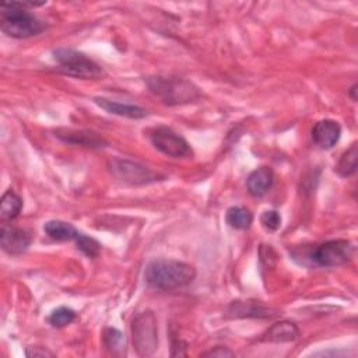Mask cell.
Wrapping results in <instances>:
<instances>
[{"label":"cell","instance_id":"cell-13","mask_svg":"<svg viewBox=\"0 0 358 358\" xmlns=\"http://www.w3.org/2000/svg\"><path fill=\"white\" fill-rule=\"evenodd\" d=\"M273 182H274L273 169L268 166H260L248 176L246 187L253 197H262L271 189Z\"/></svg>","mask_w":358,"mask_h":358},{"label":"cell","instance_id":"cell-21","mask_svg":"<svg viewBox=\"0 0 358 358\" xmlns=\"http://www.w3.org/2000/svg\"><path fill=\"white\" fill-rule=\"evenodd\" d=\"M76 317V312L67 306H60L55 309L49 316V323L55 327H64L70 324Z\"/></svg>","mask_w":358,"mask_h":358},{"label":"cell","instance_id":"cell-24","mask_svg":"<svg viewBox=\"0 0 358 358\" xmlns=\"http://www.w3.org/2000/svg\"><path fill=\"white\" fill-rule=\"evenodd\" d=\"M203 357H220V358H224V357H235V352L228 350L227 347H215L207 352L203 354Z\"/></svg>","mask_w":358,"mask_h":358},{"label":"cell","instance_id":"cell-1","mask_svg":"<svg viewBox=\"0 0 358 358\" xmlns=\"http://www.w3.org/2000/svg\"><path fill=\"white\" fill-rule=\"evenodd\" d=\"M43 3L28 1H3L0 11V28L11 38L22 39L39 35L46 25L34 14L27 11V7L42 6Z\"/></svg>","mask_w":358,"mask_h":358},{"label":"cell","instance_id":"cell-6","mask_svg":"<svg viewBox=\"0 0 358 358\" xmlns=\"http://www.w3.org/2000/svg\"><path fill=\"white\" fill-rule=\"evenodd\" d=\"M354 245L347 239H331L317 245L309 255L313 264L319 267H337L351 260Z\"/></svg>","mask_w":358,"mask_h":358},{"label":"cell","instance_id":"cell-23","mask_svg":"<svg viewBox=\"0 0 358 358\" xmlns=\"http://www.w3.org/2000/svg\"><path fill=\"white\" fill-rule=\"evenodd\" d=\"M260 224L267 231H277L281 225V215L275 210H267L260 215Z\"/></svg>","mask_w":358,"mask_h":358},{"label":"cell","instance_id":"cell-14","mask_svg":"<svg viewBox=\"0 0 358 358\" xmlns=\"http://www.w3.org/2000/svg\"><path fill=\"white\" fill-rule=\"evenodd\" d=\"M298 336H299V329L294 322L281 320L268 327V330L263 334L262 341L289 343L296 340Z\"/></svg>","mask_w":358,"mask_h":358},{"label":"cell","instance_id":"cell-5","mask_svg":"<svg viewBox=\"0 0 358 358\" xmlns=\"http://www.w3.org/2000/svg\"><path fill=\"white\" fill-rule=\"evenodd\" d=\"M133 345L138 355L150 357L158 347V327L155 315L151 310L138 313L131 323Z\"/></svg>","mask_w":358,"mask_h":358},{"label":"cell","instance_id":"cell-11","mask_svg":"<svg viewBox=\"0 0 358 358\" xmlns=\"http://www.w3.org/2000/svg\"><path fill=\"white\" fill-rule=\"evenodd\" d=\"M340 136H341V126L338 124V122L333 119L319 120L312 129L313 143L323 150H329L334 147Z\"/></svg>","mask_w":358,"mask_h":358},{"label":"cell","instance_id":"cell-22","mask_svg":"<svg viewBox=\"0 0 358 358\" xmlns=\"http://www.w3.org/2000/svg\"><path fill=\"white\" fill-rule=\"evenodd\" d=\"M103 343H105L106 348L115 351L124 345V337L116 329H106L103 333Z\"/></svg>","mask_w":358,"mask_h":358},{"label":"cell","instance_id":"cell-2","mask_svg":"<svg viewBox=\"0 0 358 358\" xmlns=\"http://www.w3.org/2000/svg\"><path fill=\"white\" fill-rule=\"evenodd\" d=\"M196 277V270L187 263L172 259H157L147 264L144 278L155 289L173 291L189 285Z\"/></svg>","mask_w":358,"mask_h":358},{"label":"cell","instance_id":"cell-10","mask_svg":"<svg viewBox=\"0 0 358 358\" xmlns=\"http://www.w3.org/2000/svg\"><path fill=\"white\" fill-rule=\"evenodd\" d=\"M55 136L60 138L64 143L74 144V145H83V147H90V148H102L106 147V140L90 130H74V129H59L55 131Z\"/></svg>","mask_w":358,"mask_h":358},{"label":"cell","instance_id":"cell-3","mask_svg":"<svg viewBox=\"0 0 358 358\" xmlns=\"http://www.w3.org/2000/svg\"><path fill=\"white\" fill-rule=\"evenodd\" d=\"M147 85L154 95L168 105L187 103L200 96L199 88L180 77H148Z\"/></svg>","mask_w":358,"mask_h":358},{"label":"cell","instance_id":"cell-12","mask_svg":"<svg viewBox=\"0 0 358 358\" xmlns=\"http://www.w3.org/2000/svg\"><path fill=\"white\" fill-rule=\"evenodd\" d=\"M94 102L99 108L106 110L108 113L123 116V117H129V119H143V117H145L148 115L147 110L144 108L138 106V105L123 103V102H117V101L108 99V98H103V96L94 98Z\"/></svg>","mask_w":358,"mask_h":358},{"label":"cell","instance_id":"cell-4","mask_svg":"<svg viewBox=\"0 0 358 358\" xmlns=\"http://www.w3.org/2000/svg\"><path fill=\"white\" fill-rule=\"evenodd\" d=\"M53 57L59 64V70L67 76L77 78H99L103 76V70L92 59L84 53L69 48H60L53 50Z\"/></svg>","mask_w":358,"mask_h":358},{"label":"cell","instance_id":"cell-26","mask_svg":"<svg viewBox=\"0 0 358 358\" xmlns=\"http://www.w3.org/2000/svg\"><path fill=\"white\" fill-rule=\"evenodd\" d=\"M355 92H357V84H354V85L351 87V90H350V95H351L352 101H357V95H355Z\"/></svg>","mask_w":358,"mask_h":358},{"label":"cell","instance_id":"cell-15","mask_svg":"<svg viewBox=\"0 0 358 358\" xmlns=\"http://www.w3.org/2000/svg\"><path fill=\"white\" fill-rule=\"evenodd\" d=\"M229 313L236 317H273L277 315V310L267 308L260 302L236 301L229 306Z\"/></svg>","mask_w":358,"mask_h":358},{"label":"cell","instance_id":"cell-20","mask_svg":"<svg viewBox=\"0 0 358 358\" xmlns=\"http://www.w3.org/2000/svg\"><path fill=\"white\" fill-rule=\"evenodd\" d=\"M74 242L77 245V249H80L88 257H96L101 252V243L83 232H80Z\"/></svg>","mask_w":358,"mask_h":358},{"label":"cell","instance_id":"cell-25","mask_svg":"<svg viewBox=\"0 0 358 358\" xmlns=\"http://www.w3.org/2000/svg\"><path fill=\"white\" fill-rule=\"evenodd\" d=\"M27 357H53V354L48 350H43V348H39V347H35L34 350H29L27 348L25 351Z\"/></svg>","mask_w":358,"mask_h":358},{"label":"cell","instance_id":"cell-17","mask_svg":"<svg viewBox=\"0 0 358 358\" xmlns=\"http://www.w3.org/2000/svg\"><path fill=\"white\" fill-rule=\"evenodd\" d=\"M357 159H358V148L357 143H352L351 147L343 152L340 157L337 165H336V172L343 176L348 178L357 172Z\"/></svg>","mask_w":358,"mask_h":358},{"label":"cell","instance_id":"cell-16","mask_svg":"<svg viewBox=\"0 0 358 358\" xmlns=\"http://www.w3.org/2000/svg\"><path fill=\"white\" fill-rule=\"evenodd\" d=\"M43 231L55 241H76L80 232L69 222L60 220H50L43 225Z\"/></svg>","mask_w":358,"mask_h":358},{"label":"cell","instance_id":"cell-19","mask_svg":"<svg viewBox=\"0 0 358 358\" xmlns=\"http://www.w3.org/2000/svg\"><path fill=\"white\" fill-rule=\"evenodd\" d=\"M22 208V200L13 190H7L1 196L0 215L3 220H14Z\"/></svg>","mask_w":358,"mask_h":358},{"label":"cell","instance_id":"cell-18","mask_svg":"<svg viewBox=\"0 0 358 358\" xmlns=\"http://www.w3.org/2000/svg\"><path fill=\"white\" fill-rule=\"evenodd\" d=\"M225 220L231 228L248 229L253 222V214L246 207H231L227 211Z\"/></svg>","mask_w":358,"mask_h":358},{"label":"cell","instance_id":"cell-7","mask_svg":"<svg viewBox=\"0 0 358 358\" xmlns=\"http://www.w3.org/2000/svg\"><path fill=\"white\" fill-rule=\"evenodd\" d=\"M148 138L158 151L171 158H190L193 155L190 144L169 127L159 126L151 129Z\"/></svg>","mask_w":358,"mask_h":358},{"label":"cell","instance_id":"cell-8","mask_svg":"<svg viewBox=\"0 0 358 358\" xmlns=\"http://www.w3.org/2000/svg\"><path fill=\"white\" fill-rule=\"evenodd\" d=\"M108 166L116 179L129 185H148L164 179L162 175L151 171L150 168L122 158L110 159Z\"/></svg>","mask_w":358,"mask_h":358},{"label":"cell","instance_id":"cell-9","mask_svg":"<svg viewBox=\"0 0 358 358\" xmlns=\"http://www.w3.org/2000/svg\"><path fill=\"white\" fill-rule=\"evenodd\" d=\"M31 235L21 228L3 225L0 229V245L8 255H21L31 245Z\"/></svg>","mask_w":358,"mask_h":358}]
</instances>
